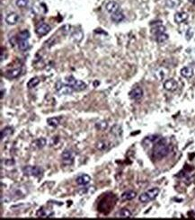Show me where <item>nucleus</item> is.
I'll return each instance as SVG.
<instances>
[{"label":"nucleus","mask_w":195,"mask_h":220,"mask_svg":"<svg viewBox=\"0 0 195 220\" xmlns=\"http://www.w3.org/2000/svg\"><path fill=\"white\" fill-rule=\"evenodd\" d=\"M153 147V156L156 159H162L169 154V147L166 140L162 138H158L154 142Z\"/></svg>","instance_id":"obj_1"},{"label":"nucleus","mask_w":195,"mask_h":220,"mask_svg":"<svg viewBox=\"0 0 195 220\" xmlns=\"http://www.w3.org/2000/svg\"><path fill=\"white\" fill-rule=\"evenodd\" d=\"M159 192H160V190L158 188H152V189L147 190L146 192L142 193L139 196V199L141 203H149L156 199L158 196Z\"/></svg>","instance_id":"obj_2"},{"label":"nucleus","mask_w":195,"mask_h":220,"mask_svg":"<svg viewBox=\"0 0 195 220\" xmlns=\"http://www.w3.org/2000/svg\"><path fill=\"white\" fill-rule=\"evenodd\" d=\"M55 89L58 92V94L60 95H69L75 91L71 85L68 84H64L61 81H58L55 84Z\"/></svg>","instance_id":"obj_3"},{"label":"nucleus","mask_w":195,"mask_h":220,"mask_svg":"<svg viewBox=\"0 0 195 220\" xmlns=\"http://www.w3.org/2000/svg\"><path fill=\"white\" fill-rule=\"evenodd\" d=\"M66 83L69 85H71L73 87V89L75 91H82L84 89L86 88V84L85 83H84L81 80H78L76 79L74 76H68L66 78Z\"/></svg>","instance_id":"obj_4"},{"label":"nucleus","mask_w":195,"mask_h":220,"mask_svg":"<svg viewBox=\"0 0 195 220\" xmlns=\"http://www.w3.org/2000/svg\"><path fill=\"white\" fill-rule=\"evenodd\" d=\"M23 173L24 175L27 176H34V177H39L42 174L43 170L40 166H32V165H27L23 168Z\"/></svg>","instance_id":"obj_5"},{"label":"nucleus","mask_w":195,"mask_h":220,"mask_svg":"<svg viewBox=\"0 0 195 220\" xmlns=\"http://www.w3.org/2000/svg\"><path fill=\"white\" fill-rule=\"evenodd\" d=\"M61 157H62V161L65 164H71L74 161V154L69 149L64 150L61 155Z\"/></svg>","instance_id":"obj_6"},{"label":"nucleus","mask_w":195,"mask_h":220,"mask_svg":"<svg viewBox=\"0 0 195 220\" xmlns=\"http://www.w3.org/2000/svg\"><path fill=\"white\" fill-rule=\"evenodd\" d=\"M164 88L168 92H174L178 88V83L173 78L167 79L164 83Z\"/></svg>","instance_id":"obj_7"},{"label":"nucleus","mask_w":195,"mask_h":220,"mask_svg":"<svg viewBox=\"0 0 195 220\" xmlns=\"http://www.w3.org/2000/svg\"><path fill=\"white\" fill-rule=\"evenodd\" d=\"M129 98L132 100H136V101L140 100L143 96V90L141 87H139V86L135 87L129 92Z\"/></svg>","instance_id":"obj_8"},{"label":"nucleus","mask_w":195,"mask_h":220,"mask_svg":"<svg viewBox=\"0 0 195 220\" xmlns=\"http://www.w3.org/2000/svg\"><path fill=\"white\" fill-rule=\"evenodd\" d=\"M50 31V26L49 24H45V23L40 24L39 25L36 27V30H35L36 33L39 36H44V35H46Z\"/></svg>","instance_id":"obj_9"},{"label":"nucleus","mask_w":195,"mask_h":220,"mask_svg":"<svg viewBox=\"0 0 195 220\" xmlns=\"http://www.w3.org/2000/svg\"><path fill=\"white\" fill-rule=\"evenodd\" d=\"M19 21V15L16 13H9L5 16V23L8 25H14L18 23Z\"/></svg>","instance_id":"obj_10"},{"label":"nucleus","mask_w":195,"mask_h":220,"mask_svg":"<svg viewBox=\"0 0 195 220\" xmlns=\"http://www.w3.org/2000/svg\"><path fill=\"white\" fill-rule=\"evenodd\" d=\"M105 9L108 13H110L111 14H114V13H117L120 11V5H118L116 2L114 1H110L106 4L105 5Z\"/></svg>","instance_id":"obj_11"},{"label":"nucleus","mask_w":195,"mask_h":220,"mask_svg":"<svg viewBox=\"0 0 195 220\" xmlns=\"http://www.w3.org/2000/svg\"><path fill=\"white\" fill-rule=\"evenodd\" d=\"M188 17H189V15H188L187 13H185V12H178V13H176L174 14V22L176 24H182V23L187 21Z\"/></svg>","instance_id":"obj_12"},{"label":"nucleus","mask_w":195,"mask_h":220,"mask_svg":"<svg viewBox=\"0 0 195 220\" xmlns=\"http://www.w3.org/2000/svg\"><path fill=\"white\" fill-rule=\"evenodd\" d=\"M91 182V177L87 174H80L76 179V183L80 186H85Z\"/></svg>","instance_id":"obj_13"},{"label":"nucleus","mask_w":195,"mask_h":220,"mask_svg":"<svg viewBox=\"0 0 195 220\" xmlns=\"http://www.w3.org/2000/svg\"><path fill=\"white\" fill-rule=\"evenodd\" d=\"M22 72V69H10V70H7L5 72V77L9 78V79H14V78H17Z\"/></svg>","instance_id":"obj_14"},{"label":"nucleus","mask_w":195,"mask_h":220,"mask_svg":"<svg viewBox=\"0 0 195 220\" xmlns=\"http://www.w3.org/2000/svg\"><path fill=\"white\" fill-rule=\"evenodd\" d=\"M181 75L184 78H191L193 73H194V70L192 67H184L181 69Z\"/></svg>","instance_id":"obj_15"},{"label":"nucleus","mask_w":195,"mask_h":220,"mask_svg":"<svg viewBox=\"0 0 195 220\" xmlns=\"http://www.w3.org/2000/svg\"><path fill=\"white\" fill-rule=\"evenodd\" d=\"M136 196H137L136 191H134V190H127V191H125V192L122 193V195H121V199L124 200V201L131 200V199H133L134 198H136Z\"/></svg>","instance_id":"obj_16"},{"label":"nucleus","mask_w":195,"mask_h":220,"mask_svg":"<svg viewBox=\"0 0 195 220\" xmlns=\"http://www.w3.org/2000/svg\"><path fill=\"white\" fill-rule=\"evenodd\" d=\"M151 33L156 36L159 33H165V27L162 24H156L155 26L152 27V30H151Z\"/></svg>","instance_id":"obj_17"},{"label":"nucleus","mask_w":195,"mask_h":220,"mask_svg":"<svg viewBox=\"0 0 195 220\" xmlns=\"http://www.w3.org/2000/svg\"><path fill=\"white\" fill-rule=\"evenodd\" d=\"M125 18L124 14L120 11H119L117 13H114L111 15V19L114 22V23H120L121 21H123Z\"/></svg>","instance_id":"obj_18"},{"label":"nucleus","mask_w":195,"mask_h":220,"mask_svg":"<svg viewBox=\"0 0 195 220\" xmlns=\"http://www.w3.org/2000/svg\"><path fill=\"white\" fill-rule=\"evenodd\" d=\"M71 37H72V39L74 40V41L79 42V41L82 40L83 37H84V33H83V32H82L80 29H77V30H75V31L71 33Z\"/></svg>","instance_id":"obj_19"},{"label":"nucleus","mask_w":195,"mask_h":220,"mask_svg":"<svg viewBox=\"0 0 195 220\" xmlns=\"http://www.w3.org/2000/svg\"><path fill=\"white\" fill-rule=\"evenodd\" d=\"M117 217L121 218H132V213L128 209H122L118 212Z\"/></svg>","instance_id":"obj_20"},{"label":"nucleus","mask_w":195,"mask_h":220,"mask_svg":"<svg viewBox=\"0 0 195 220\" xmlns=\"http://www.w3.org/2000/svg\"><path fill=\"white\" fill-rule=\"evenodd\" d=\"M13 132H14L13 128H11V127H5V128H4L1 130V139L3 140L4 139L11 136L13 134Z\"/></svg>","instance_id":"obj_21"},{"label":"nucleus","mask_w":195,"mask_h":220,"mask_svg":"<svg viewBox=\"0 0 195 220\" xmlns=\"http://www.w3.org/2000/svg\"><path fill=\"white\" fill-rule=\"evenodd\" d=\"M47 144V140L44 139V138H40L38 139H36L34 142V147L37 149H40V148H43V147L46 146Z\"/></svg>","instance_id":"obj_22"},{"label":"nucleus","mask_w":195,"mask_h":220,"mask_svg":"<svg viewBox=\"0 0 195 220\" xmlns=\"http://www.w3.org/2000/svg\"><path fill=\"white\" fill-rule=\"evenodd\" d=\"M18 47L23 51L27 50L29 49V47H30L29 42H28V40H19V41H18Z\"/></svg>","instance_id":"obj_23"},{"label":"nucleus","mask_w":195,"mask_h":220,"mask_svg":"<svg viewBox=\"0 0 195 220\" xmlns=\"http://www.w3.org/2000/svg\"><path fill=\"white\" fill-rule=\"evenodd\" d=\"M180 3H181L180 0H166L165 1V5L168 8L174 9V8H176L180 5Z\"/></svg>","instance_id":"obj_24"},{"label":"nucleus","mask_w":195,"mask_h":220,"mask_svg":"<svg viewBox=\"0 0 195 220\" xmlns=\"http://www.w3.org/2000/svg\"><path fill=\"white\" fill-rule=\"evenodd\" d=\"M39 83H40L39 77H37V76L33 77V78H31V79L28 81V83H27V87H28L29 89L34 88V87H35L36 85H38Z\"/></svg>","instance_id":"obj_25"},{"label":"nucleus","mask_w":195,"mask_h":220,"mask_svg":"<svg viewBox=\"0 0 195 220\" xmlns=\"http://www.w3.org/2000/svg\"><path fill=\"white\" fill-rule=\"evenodd\" d=\"M47 123L53 128H56L59 125V118L57 117H53V118H49L47 120Z\"/></svg>","instance_id":"obj_26"},{"label":"nucleus","mask_w":195,"mask_h":220,"mask_svg":"<svg viewBox=\"0 0 195 220\" xmlns=\"http://www.w3.org/2000/svg\"><path fill=\"white\" fill-rule=\"evenodd\" d=\"M168 34L166 33H159L155 36L156 38V40L158 43H163L165 41H166L168 40Z\"/></svg>","instance_id":"obj_27"},{"label":"nucleus","mask_w":195,"mask_h":220,"mask_svg":"<svg viewBox=\"0 0 195 220\" xmlns=\"http://www.w3.org/2000/svg\"><path fill=\"white\" fill-rule=\"evenodd\" d=\"M53 215L52 212L49 213L47 210H45L44 209H40L37 212V216L40 218H51V216Z\"/></svg>","instance_id":"obj_28"},{"label":"nucleus","mask_w":195,"mask_h":220,"mask_svg":"<svg viewBox=\"0 0 195 220\" xmlns=\"http://www.w3.org/2000/svg\"><path fill=\"white\" fill-rule=\"evenodd\" d=\"M109 147V145H108V142L107 141H104V140H101V141H99L97 144H96V148L98 149V150H100V151H104V150H106L107 148Z\"/></svg>","instance_id":"obj_29"},{"label":"nucleus","mask_w":195,"mask_h":220,"mask_svg":"<svg viewBox=\"0 0 195 220\" xmlns=\"http://www.w3.org/2000/svg\"><path fill=\"white\" fill-rule=\"evenodd\" d=\"M112 133L114 136H116V137H120L121 134H122V129H121V127L119 126V125L113 126V129H112Z\"/></svg>","instance_id":"obj_30"},{"label":"nucleus","mask_w":195,"mask_h":220,"mask_svg":"<svg viewBox=\"0 0 195 220\" xmlns=\"http://www.w3.org/2000/svg\"><path fill=\"white\" fill-rule=\"evenodd\" d=\"M30 32L28 30H24L19 33V40H29Z\"/></svg>","instance_id":"obj_31"},{"label":"nucleus","mask_w":195,"mask_h":220,"mask_svg":"<svg viewBox=\"0 0 195 220\" xmlns=\"http://www.w3.org/2000/svg\"><path fill=\"white\" fill-rule=\"evenodd\" d=\"M108 124L106 121H100V122H97L96 125H95V128L98 129V130H104L106 128H107Z\"/></svg>","instance_id":"obj_32"},{"label":"nucleus","mask_w":195,"mask_h":220,"mask_svg":"<svg viewBox=\"0 0 195 220\" xmlns=\"http://www.w3.org/2000/svg\"><path fill=\"white\" fill-rule=\"evenodd\" d=\"M29 1L28 0H16L15 1V5L20 7V8H24L28 5Z\"/></svg>","instance_id":"obj_33"},{"label":"nucleus","mask_w":195,"mask_h":220,"mask_svg":"<svg viewBox=\"0 0 195 220\" xmlns=\"http://www.w3.org/2000/svg\"><path fill=\"white\" fill-rule=\"evenodd\" d=\"M191 3H193V4L195 5V0H191Z\"/></svg>","instance_id":"obj_34"}]
</instances>
